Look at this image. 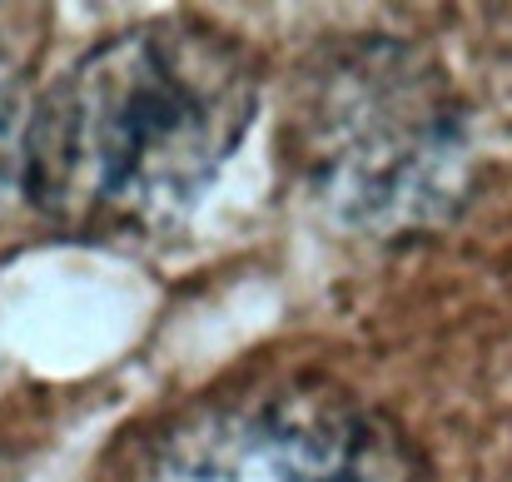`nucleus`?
Masks as SVG:
<instances>
[{"instance_id": "obj_1", "label": "nucleus", "mask_w": 512, "mask_h": 482, "mask_svg": "<svg viewBox=\"0 0 512 482\" xmlns=\"http://www.w3.org/2000/svg\"><path fill=\"white\" fill-rule=\"evenodd\" d=\"M259 115L249 50L204 20L90 45L30 105L20 194L75 234H160L234 160Z\"/></svg>"}, {"instance_id": "obj_2", "label": "nucleus", "mask_w": 512, "mask_h": 482, "mask_svg": "<svg viewBox=\"0 0 512 482\" xmlns=\"http://www.w3.org/2000/svg\"><path fill=\"white\" fill-rule=\"evenodd\" d=\"M289 145L314 194L373 234L443 219L468 184L458 95L398 40H353L319 60L294 100Z\"/></svg>"}, {"instance_id": "obj_3", "label": "nucleus", "mask_w": 512, "mask_h": 482, "mask_svg": "<svg viewBox=\"0 0 512 482\" xmlns=\"http://www.w3.org/2000/svg\"><path fill=\"white\" fill-rule=\"evenodd\" d=\"M125 482H418V468L334 383L244 378L170 418Z\"/></svg>"}, {"instance_id": "obj_4", "label": "nucleus", "mask_w": 512, "mask_h": 482, "mask_svg": "<svg viewBox=\"0 0 512 482\" xmlns=\"http://www.w3.org/2000/svg\"><path fill=\"white\" fill-rule=\"evenodd\" d=\"M30 95L15 50L0 40V204L20 189L25 174V130H30Z\"/></svg>"}]
</instances>
